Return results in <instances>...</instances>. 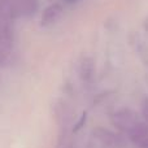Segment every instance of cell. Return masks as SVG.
Here are the masks:
<instances>
[{
    "mask_svg": "<svg viewBox=\"0 0 148 148\" xmlns=\"http://www.w3.org/2000/svg\"><path fill=\"white\" fill-rule=\"evenodd\" d=\"M62 12V7L59 4V3H55V4H51L49 7L46 8V10L43 12V16H42V23L44 26L51 25L55 21H57V18L60 17Z\"/></svg>",
    "mask_w": 148,
    "mask_h": 148,
    "instance_id": "4",
    "label": "cell"
},
{
    "mask_svg": "<svg viewBox=\"0 0 148 148\" xmlns=\"http://www.w3.org/2000/svg\"><path fill=\"white\" fill-rule=\"evenodd\" d=\"M65 1H68V3H78V1H81V0H65Z\"/></svg>",
    "mask_w": 148,
    "mask_h": 148,
    "instance_id": "6",
    "label": "cell"
},
{
    "mask_svg": "<svg viewBox=\"0 0 148 148\" xmlns=\"http://www.w3.org/2000/svg\"><path fill=\"white\" fill-rule=\"evenodd\" d=\"M86 148H125V142L118 134L97 127L91 133Z\"/></svg>",
    "mask_w": 148,
    "mask_h": 148,
    "instance_id": "3",
    "label": "cell"
},
{
    "mask_svg": "<svg viewBox=\"0 0 148 148\" xmlns=\"http://www.w3.org/2000/svg\"><path fill=\"white\" fill-rule=\"evenodd\" d=\"M142 116H143V120L148 125V97H146L142 103Z\"/></svg>",
    "mask_w": 148,
    "mask_h": 148,
    "instance_id": "5",
    "label": "cell"
},
{
    "mask_svg": "<svg viewBox=\"0 0 148 148\" xmlns=\"http://www.w3.org/2000/svg\"><path fill=\"white\" fill-rule=\"evenodd\" d=\"M14 20L5 0H0V64L9 61L14 47Z\"/></svg>",
    "mask_w": 148,
    "mask_h": 148,
    "instance_id": "2",
    "label": "cell"
},
{
    "mask_svg": "<svg viewBox=\"0 0 148 148\" xmlns=\"http://www.w3.org/2000/svg\"><path fill=\"white\" fill-rule=\"evenodd\" d=\"M112 122L123 135L139 148H148V125L131 109H120L113 113Z\"/></svg>",
    "mask_w": 148,
    "mask_h": 148,
    "instance_id": "1",
    "label": "cell"
}]
</instances>
